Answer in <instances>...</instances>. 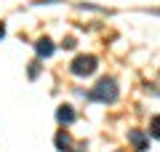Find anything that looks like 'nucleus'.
Listing matches in <instances>:
<instances>
[{
  "label": "nucleus",
  "mask_w": 160,
  "mask_h": 152,
  "mask_svg": "<svg viewBox=\"0 0 160 152\" xmlns=\"http://www.w3.org/2000/svg\"><path fill=\"white\" fill-rule=\"evenodd\" d=\"M88 99H91V101H104V104H112V101H118V83H115L112 78L99 80V83L93 85V91L88 94Z\"/></svg>",
  "instance_id": "1"
},
{
  "label": "nucleus",
  "mask_w": 160,
  "mask_h": 152,
  "mask_svg": "<svg viewBox=\"0 0 160 152\" xmlns=\"http://www.w3.org/2000/svg\"><path fill=\"white\" fill-rule=\"evenodd\" d=\"M99 67L96 56H78L72 64H69V69H72V75H78V78H88V75H93Z\"/></svg>",
  "instance_id": "2"
},
{
  "label": "nucleus",
  "mask_w": 160,
  "mask_h": 152,
  "mask_svg": "<svg viewBox=\"0 0 160 152\" xmlns=\"http://www.w3.org/2000/svg\"><path fill=\"white\" fill-rule=\"evenodd\" d=\"M56 147L62 152H72V139H69L67 131H59V134H56Z\"/></svg>",
  "instance_id": "3"
},
{
  "label": "nucleus",
  "mask_w": 160,
  "mask_h": 152,
  "mask_svg": "<svg viewBox=\"0 0 160 152\" xmlns=\"http://www.w3.org/2000/svg\"><path fill=\"white\" fill-rule=\"evenodd\" d=\"M56 120H59L62 125H69V123L75 120V109H72V107H59V112H56Z\"/></svg>",
  "instance_id": "4"
},
{
  "label": "nucleus",
  "mask_w": 160,
  "mask_h": 152,
  "mask_svg": "<svg viewBox=\"0 0 160 152\" xmlns=\"http://www.w3.org/2000/svg\"><path fill=\"white\" fill-rule=\"evenodd\" d=\"M35 48H38V56H43V59H46V56H51V53H53V43H51L48 38L38 40V45H35Z\"/></svg>",
  "instance_id": "5"
},
{
  "label": "nucleus",
  "mask_w": 160,
  "mask_h": 152,
  "mask_svg": "<svg viewBox=\"0 0 160 152\" xmlns=\"http://www.w3.org/2000/svg\"><path fill=\"white\" fill-rule=\"evenodd\" d=\"M128 139H131L133 144H136V149H139V152H144V149H147V139H144V136L139 134V131H131V134H128Z\"/></svg>",
  "instance_id": "6"
},
{
  "label": "nucleus",
  "mask_w": 160,
  "mask_h": 152,
  "mask_svg": "<svg viewBox=\"0 0 160 152\" xmlns=\"http://www.w3.org/2000/svg\"><path fill=\"white\" fill-rule=\"evenodd\" d=\"M3 35H6V27H3V22H0V38H3Z\"/></svg>",
  "instance_id": "7"
}]
</instances>
